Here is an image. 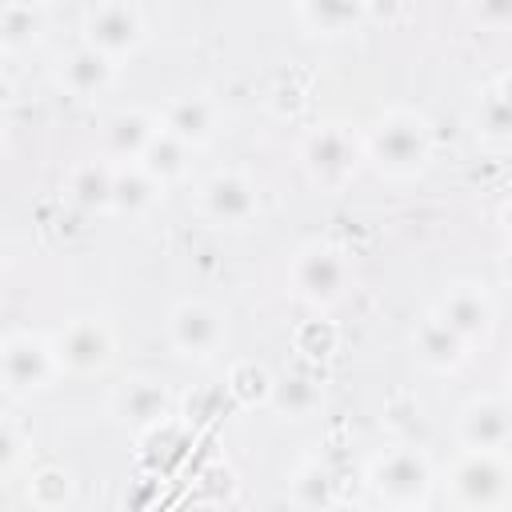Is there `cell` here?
Here are the masks:
<instances>
[{"label": "cell", "mask_w": 512, "mask_h": 512, "mask_svg": "<svg viewBox=\"0 0 512 512\" xmlns=\"http://www.w3.org/2000/svg\"><path fill=\"white\" fill-rule=\"evenodd\" d=\"M432 152H436V132L428 116L416 108L380 112L364 136V160L380 180H392V184L416 180L432 164Z\"/></svg>", "instance_id": "obj_1"}, {"label": "cell", "mask_w": 512, "mask_h": 512, "mask_svg": "<svg viewBox=\"0 0 512 512\" xmlns=\"http://www.w3.org/2000/svg\"><path fill=\"white\" fill-rule=\"evenodd\" d=\"M296 160H300V172L304 180L316 188V192H344L360 168L368 164L364 160V140L340 124V120H324V124H312L304 136H300V148H296Z\"/></svg>", "instance_id": "obj_2"}, {"label": "cell", "mask_w": 512, "mask_h": 512, "mask_svg": "<svg viewBox=\"0 0 512 512\" xmlns=\"http://www.w3.org/2000/svg\"><path fill=\"white\" fill-rule=\"evenodd\" d=\"M364 488L384 508H428L436 488V468L416 444H388L364 464Z\"/></svg>", "instance_id": "obj_3"}, {"label": "cell", "mask_w": 512, "mask_h": 512, "mask_svg": "<svg viewBox=\"0 0 512 512\" xmlns=\"http://www.w3.org/2000/svg\"><path fill=\"white\" fill-rule=\"evenodd\" d=\"M284 284L292 292V300H300L312 312H328L332 304H340L352 288V260L340 244L332 240H304L284 272Z\"/></svg>", "instance_id": "obj_4"}, {"label": "cell", "mask_w": 512, "mask_h": 512, "mask_svg": "<svg viewBox=\"0 0 512 512\" xmlns=\"http://www.w3.org/2000/svg\"><path fill=\"white\" fill-rule=\"evenodd\" d=\"M444 496L456 508H504L512 504V464L504 452L464 448L444 472Z\"/></svg>", "instance_id": "obj_5"}, {"label": "cell", "mask_w": 512, "mask_h": 512, "mask_svg": "<svg viewBox=\"0 0 512 512\" xmlns=\"http://www.w3.org/2000/svg\"><path fill=\"white\" fill-rule=\"evenodd\" d=\"M64 376L52 336L28 332V328H12L0 340V380H4V396L8 400H24L32 392L52 388V380Z\"/></svg>", "instance_id": "obj_6"}, {"label": "cell", "mask_w": 512, "mask_h": 512, "mask_svg": "<svg viewBox=\"0 0 512 512\" xmlns=\"http://www.w3.org/2000/svg\"><path fill=\"white\" fill-rule=\"evenodd\" d=\"M164 336H168V348L180 356V360H192V364H208L224 352V340H228V320L216 304L200 300V296H184L168 308V320H164Z\"/></svg>", "instance_id": "obj_7"}, {"label": "cell", "mask_w": 512, "mask_h": 512, "mask_svg": "<svg viewBox=\"0 0 512 512\" xmlns=\"http://www.w3.org/2000/svg\"><path fill=\"white\" fill-rule=\"evenodd\" d=\"M196 212L212 228H248L260 216V188L240 168H220L196 188Z\"/></svg>", "instance_id": "obj_8"}, {"label": "cell", "mask_w": 512, "mask_h": 512, "mask_svg": "<svg viewBox=\"0 0 512 512\" xmlns=\"http://www.w3.org/2000/svg\"><path fill=\"white\" fill-rule=\"evenodd\" d=\"M52 348L68 376H96L116 356V328L104 316H72L52 332Z\"/></svg>", "instance_id": "obj_9"}, {"label": "cell", "mask_w": 512, "mask_h": 512, "mask_svg": "<svg viewBox=\"0 0 512 512\" xmlns=\"http://www.w3.org/2000/svg\"><path fill=\"white\" fill-rule=\"evenodd\" d=\"M144 40H148V20L136 0H96L84 16V44H92L116 64L136 56Z\"/></svg>", "instance_id": "obj_10"}, {"label": "cell", "mask_w": 512, "mask_h": 512, "mask_svg": "<svg viewBox=\"0 0 512 512\" xmlns=\"http://www.w3.org/2000/svg\"><path fill=\"white\" fill-rule=\"evenodd\" d=\"M432 316H440L460 340H468V348H484L492 340V332H496V304H492L488 288L472 284V280L448 284L436 296Z\"/></svg>", "instance_id": "obj_11"}, {"label": "cell", "mask_w": 512, "mask_h": 512, "mask_svg": "<svg viewBox=\"0 0 512 512\" xmlns=\"http://www.w3.org/2000/svg\"><path fill=\"white\" fill-rule=\"evenodd\" d=\"M108 416L132 432H148L172 416V392L160 376H148V372L124 376L108 392Z\"/></svg>", "instance_id": "obj_12"}, {"label": "cell", "mask_w": 512, "mask_h": 512, "mask_svg": "<svg viewBox=\"0 0 512 512\" xmlns=\"http://www.w3.org/2000/svg\"><path fill=\"white\" fill-rule=\"evenodd\" d=\"M456 440L464 448L504 452L512 444V400H504V396H472L456 412Z\"/></svg>", "instance_id": "obj_13"}, {"label": "cell", "mask_w": 512, "mask_h": 512, "mask_svg": "<svg viewBox=\"0 0 512 512\" xmlns=\"http://www.w3.org/2000/svg\"><path fill=\"white\" fill-rule=\"evenodd\" d=\"M160 128H164L160 116H152L148 108H136V104L116 108V112L104 120V128H100V152H104V160H112V164H132V160L144 156V148L152 144V136H156Z\"/></svg>", "instance_id": "obj_14"}, {"label": "cell", "mask_w": 512, "mask_h": 512, "mask_svg": "<svg viewBox=\"0 0 512 512\" xmlns=\"http://www.w3.org/2000/svg\"><path fill=\"white\" fill-rule=\"evenodd\" d=\"M56 84L72 96V100H92L104 96L116 84V60H108L104 52H96L92 44H76L72 52H64L56 60Z\"/></svg>", "instance_id": "obj_15"}, {"label": "cell", "mask_w": 512, "mask_h": 512, "mask_svg": "<svg viewBox=\"0 0 512 512\" xmlns=\"http://www.w3.org/2000/svg\"><path fill=\"white\" fill-rule=\"evenodd\" d=\"M412 352H416V360L428 368V372H436V376H452V372H460L464 368V360H468V340H460L440 316H424L416 328H412Z\"/></svg>", "instance_id": "obj_16"}, {"label": "cell", "mask_w": 512, "mask_h": 512, "mask_svg": "<svg viewBox=\"0 0 512 512\" xmlns=\"http://www.w3.org/2000/svg\"><path fill=\"white\" fill-rule=\"evenodd\" d=\"M160 124H164L172 136H180L184 144L208 148V144L220 136V108H216L208 96H200V92H184V96H176V100L164 108Z\"/></svg>", "instance_id": "obj_17"}, {"label": "cell", "mask_w": 512, "mask_h": 512, "mask_svg": "<svg viewBox=\"0 0 512 512\" xmlns=\"http://www.w3.org/2000/svg\"><path fill=\"white\" fill-rule=\"evenodd\" d=\"M160 196H164V184H160L140 160L116 164V180H112V216H120V220H144V216L156 212Z\"/></svg>", "instance_id": "obj_18"}, {"label": "cell", "mask_w": 512, "mask_h": 512, "mask_svg": "<svg viewBox=\"0 0 512 512\" xmlns=\"http://www.w3.org/2000/svg\"><path fill=\"white\" fill-rule=\"evenodd\" d=\"M112 180H116V164L96 156V160H80L68 172L64 196L84 212V216H112Z\"/></svg>", "instance_id": "obj_19"}, {"label": "cell", "mask_w": 512, "mask_h": 512, "mask_svg": "<svg viewBox=\"0 0 512 512\" xmlns=\"http://www.w3.org/2000/svg\"><path fill=\"white\" fill-rule=\"evenodd\" d=\"M300 24L312 36L340 40L368 24V0H296Z\"/></svg>", "instance_id": "obj_20"}, {"label": "cell", "mask_w": 512, "mask_h": 512, "mask_svg": "<svg viewBox=\"0 0 512 512\" xmlns=\"http://www.w3.org/2000/svg\"><path fill=\"white\" fill-rule=\"evenodd\" d=\"M472 132H476V140L488 144V148H508V144H512V76L488 84V88L476 96Z\"/></svg>", "instance_id": "obj_21"}, {"label": "cell", "mask_w": 512, "mask_h": 512, "mask_svg": "<svg viewBox=\"0 0 512 512\" xmlns=\"http://www.w3.org/2000/svg\"><path fill=\"white\" fill-rule=\"evenodd\" d=\"M320 400H324V380H320L316 368L304 360L300 368L276 376L268 408L280 412V416H288V420H304V416H312V412L320 408Z\"/></svg>", "instance_id": "obj_22"}, {"label": "cell", "mask_w": 512, "mask_h": 512, "mask_svg": "<svg viewBox=\"0 0 512 512\" xmlns=\"http://www.w3.org/2000/svg\"><path fill=\"white\" fill-rule=\"evenodd\" d=\"M192 144H184L180 136H172L168 128H160L156 136H152V144L144 148V156H140V164L168 188V184H176V180H184L188 176V168H192Z\"/></svg>", "instance_id": "obj_23"}, {"label": "cell", "mask_w": 512, "mask_h": 512, "mask_svg": "<svg viewBox=\"0 0 512 512\" xmlns=\"http://www.w3.org/2000/svg\"><path fill=\"white\" fill-rule=\"evenodd\" d=\"M24 496L40 512H60L76 500V476L64 464H40L24 484Z\"/></svg>", "instance_id": "obj_24"}, {"label": "cell", "mask_w": 512, "mask_h": 512, "mask_svg": "<svg viewBox=\"0 0 512 512\" xmlns=\"http://www.w3.org/2000/svg\"><path fill=\"white\" fill-rule=\"evenodd\" d=\"M44 36V12L28 8V4H12L4 0V16H0V44L8 56H20L28 48H36Z\"/></svg>", "instance_id": "obj_25"}, {"label": "cell", "mask_w": 512, "mask_h": 512, "mask_svg": "<svg viewBox=\"0 0 512 512\" xmlns=\"http://www.w3.org/2000/svg\"><path fill=\"white\" fill-rule=\"evenodd\" d=\"M288 504L296 508H332L336 504V480L320 460H304L288 480Z\"/></svg>", "instance_id": "obj_26"}, {"label": "cell", "mask_w": 512, "mask_h": 512, "mask_svg": "<svg viewBox=\"0 0 512 512\" xmlns=\"http://www.w3.org/2000/svg\"><path fill=\"white\" fill-rule=\"evenodd\" d=\"M272 384H276V376L264 368V364H256V360H236L232 368H228V396L240 404V408H268V400H272Z\"/></svg>", "instance_id": "obj_27"}, {"label": "cell", "mask_w": 512, "mask_h": 512, "mask_svg": "<svg viewBox=\"0 0 512 512\" xmlns=\"http://www.w3.org/2000/svg\"><path fill=\"white\" fill-rule=\"evenodd\" d=\"M336 344H340V328H336L332 320H324V316L304 320V324L296 328V336H292V348H296L300 360H308V364L328 360V356L336 352Z\"/></svg>", "instance_id": "obj_28"}, {"label": "cell", "mask_w": 512, "mask_h": 512, "mask_svg": "<svg viewBox=\"0 0 512 512\" xmlns=\"http://www.w3.org/2000/svg\"><path fill=\"white\" fill-rule=\"evenodd\" d=\"M464 20L480 32H512V0H464Z\"/></svg>", "instance_id": "obj_29"}, {"label": "cell", "mask_w": 512, "mask_h": 512, "mask_svg": "<svg viewBox=\"0 0 512 512\" xmlns=\"http://www.w3.org/2000/svg\"><path fill=\"white\" fill-rule=\"evenodd\" d=\"M20 456H24V436L16 432L12 420H4V428H0V472L12 476L16 464H20Z\"/></svg>", "instance_id": "obj_30"}, {"label": "cell", "mask_w": 512, "mask_h": 512, "mask_svg": "<svg viewBox=\"0 0 512 512\" xmlns=\"http://www.w3.org/2000/svg\"><path fill=\"white\" fill-rule=\"evenodd\" d=\"M500 280L512 288V240L504 244V252H500Z\"/></svg>", "instance_id": "obj_31"}, {"label": "cell", "mask_w": 512, "mask_h": 512, "mask_svg": "<svg viewBox=\"0 0 512 512\" xmlns=\"http://www.w3.org/2000/svg\"><path fill=\"white\" fill-rule=\"evenodd\" d=\"M500 228H504V236L512 240V200H508V204L500 208Z\"/></svg>", "instance_id": "obj_32"}, {"label": "cell", "mask_w": 512, "mask_h": 512, "mask_svg": "<svg viewBox=\"0 0 512 512\" xmlns=\"http://www.w3.org/2000/svg\"><path fill=\"white\" fill-rule=\"evenodd\" d=\"M12 4H28V8H44V0H12Z\"/></svg>", "instance_id": "obj_33"}, {"label": "cell", "mask_w": 512, "mask_h": 512, "mask_svg": "<svg viewBox=\"0 0 512 512\" xmlns=\"http://www.w3.org/2000/svg\"><path fill=\"white\" fill-rule=\"evenodd\" d=\"M504 372H508V384H512V352H508V368Z\"/></svg>", "instance_id": "obj_34"}]
</instances>
